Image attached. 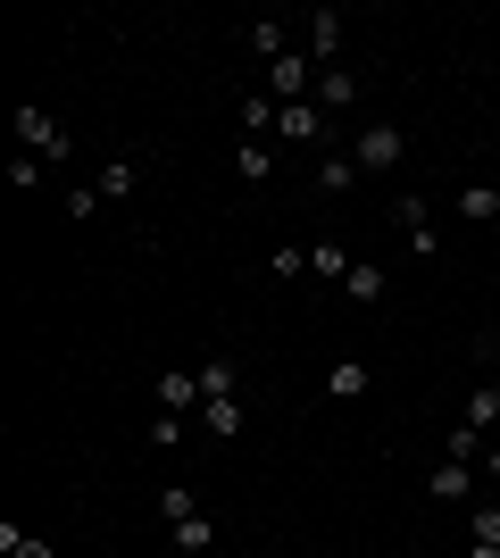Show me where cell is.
Here are the masks:
<instances>
[{"label":"cell","instance_id":"1","mask_svg":"<svg viewBox=\"0 0 500 558\" xmlns=\"http://www.w3.org/2000/svg\"><path fill=\"white\" fill-rule=\"evenodd\" d=\"M351 159H358V175H392V167L408 159V134L392 125V117H376V125L351 142Z\"/></svg>","mask_w":500,"mask_h":558},{"label":"cell","instance_id":"2","mask_svg":"<svg viewBox=\"0 0 500 558\" xmlns=\"http://www.w3.org/2000/svg\"><path fill=\"white\" fill-rule=\"evenodd\" d=\"M17 142L42 150V159H68V134H59V117H50L42 100H17Z\"/></svg>","mask_w":500,"mask_h":558},{"label":"cell","instance_id":"3","mask_svg":"<svg viewBox=\"0 0 500 558\" xmlns=\"http://www.w3.org/2000/svg\"><path fill=\"white\" fill-rule=\"evenodd\" d=\"M317 75H326V68H317L309 50H284V59L267 68V93H284V109H292V100H309V93H317Z\"/></svg>","mask_w":500,"mask_h":558},{"label":"cell","instance_id":"4","mask_svg":"<svg viewBox=\"0 0 500 558\" xmlns=\"http://www.w3.org/2000/svg\"><path fill=\"white\" fill-rule=\"evenodd\" d=\"M159 409L167 417H192V409H200V367H167L159 375Z\"/></svg>","mask_w":500,"mask_h":558},{"label":"cell","instance_id":"5","mask_svg":"<svg viewBox=\"0 0 500 558\" xmlns=\"http://www.w3.org/2000/svg\"><path fill=\"white\" fill-rule=\"evenodd\" d=\"M392 226L408 233V251H417V258H434V217H426V201H417V192H401V201H392Z\"/></svg>","mask_w":500,"mask_h":558},{"label":"cell","instance_id":"6","mask_svg":"<svg viewBox=\"0 0 500 558\" xmlns=\"http://www.w3.org/2000/svg\"><path fill=\"white\" fill-rule=\"evenodd\" d=\"M309 59L342 68V9H309Z\"/></svg>","mask_w":500,"mask_h":558},{"label":"cell","instance_id":"7","mask_svg":"<svg viewBox=\"0 0 500 558\" xmlns=\"http://www.w3.org/2000/svg\"><path fill=\"white\" fill-rule=\"evenodd\" d=\"M326 392L333 400H367V392H376V367H367V359H333V367H326Z\"/></svg>","mask_w":500,"mask_h":558},{"label":"cell","instance_id":"8","mask_svg":"<svg viewBox=\"0 0 500 558\" xmlns=\"http://www.w3.org/2000/svg\"><path fill=\"white\" fill-rule=\"evenodd\" d=\"M276 134H284V142H301V150H309V142H326V109H317V100H292V109L276 117Z\"/></svg>","mask_w":500,"mask_h":558},{"label":"cell","instance_id":"9","mask_svg":"<svg viewBox=\"0 0 500 558\" xmlns=\"http://www.w3.org/2000/svg\"><path fill=\"white\" fill-rule=\"evenodd\" d=\"M426 492H434V500H442V509H459V500H467V492H476V466H459V459H442V466H434V475H426Z\"/></svg>","mask_w":500,"mask_h":558},{"label":"cell","instance_id":"10","mask_svg":"<svg viewBox=\"0 0 500 558\" xmlns=\"http://www.w3.org/2000/svg\"><path fill=\"white\" fill-rule=\"evenodd\" d=\"M209 400H242V367L234 359H200V409Z\"/></svg>","mask_w":500,"mask_h":558},{"label":"cell","instance_id":"11","mask_svg":"<svg viewBox=\"0 0 500 558\" xmlns=\"http://www.w3.org/2000/svg\"><path fill=\"white\" fill-rule=\"evenodd\" d=\"M200 425H209L217 442H234V434H251V409H242V400H209V409H200Z\"/></svg>","mask_w":500,"mask_h":558},{"label":"cell","instance_id":"12","mask_svg":"<svg viewBox=\"0 0 500 558\" xmlns=\"http://www.w3.org/2000/svg\"><path fill=\"white\" fill-rule=\"evenodd\" d=\"M309 100H317V109H326V117H333V109H351V100H358L351 68H326V75H317V93H309Z\"/></svg>","mask_w":500,"mask_h":558},{"label":"cell","instance_id":"13","mask_svg":"<svg viewBox=\"0 0 500 558\" xmlns=\"http://www.w3.org/2000/svg\"><path fill=\"white\" fill-rule=\"evenodd\" d=\"M459 217H467V226H492L500 217V184H459Z\"/></svg>","mask_w":500,"mask_h":558},{"label":"cell","instance_id":"14","mask_svg":"<svg viewBox=\"0 0 500 558\" xmlns=\"http://www.w3.org/2000/svg\"><path fill=\"white\" fill-rule=\"evenodd\" d=\"M351 267H358V258H351V251H342V242H309V276H326V283H342V276H351Z\"/></svg>","mask_w":500,"mask_h":558},{"label":"cell","instance_id":"15","mask_svg":"<svg viewBox=\"0 0 500 558\" xmlns=\"http://www.w3.org/2000/svg\"><path fill=\"white\" fill-rule=\"evenodd\" d=\"M234 175H242V184H267V175H276V150H267V142H242V150H234Z\"/></svg>","mask_w":500,"mask_h":558},{"label":"cell","instance_id":"16","mask_svg":"<svg viewBox=\"0 0 500 558\" xmlns=\"http://www.w3.org/2000/svg\"><path fill=\"white\" fill-rule=\"evenodd\" d=\"M342 292H351L358 308H367V301H383V267H376V258H358L351 276H342Z\"/></svg>","mask_w":500,"mask_h":558},{"label":"cell","instance_id":"17","mask_svg":"<svg viewBox=\"0 0 500 558\" xmlns=\"http://www.w3.org/2000/svg\"><path fill=\"white\" fill-rule=\"evenodd\" d=\"M175 534V550H217V517L200 509V517H184V525H167Z\"/></svg>","mask_w":500,"mask_h":558},{"label":"cell","instance_id":"18","mask_svg":"<svg viewBox=\"0 0 500 558\" xmlns=\"http://www.w3.org/2000/svg\"><path fill=\"white\" fill-rule=\"evenodd\" d=\"M159 517H167V525L200 517V492H192V484H159Z\"/></svg>","mask_w":500,"mask_h":558},{"label":"cell","instance_id":"19","mask_svg":"<svg viewBox=\"0 0 500 558\" xmlns=\"http://www.w3.org/2000/svg\"><path fill=\"white\" fill-rule=\"evenodd\" d=\"M459 425H476V434H484V425H500V384H476V392H467V417H459Z\"/></svg>","mask_w":500,"mask_h":558},{"label":"cell","instance_id":"20","mask_svg":"<svg viewBox=\"0 0 500 558\" xmlns=\"http://www.w3.org/2000/svg\"><path fill=\"white\" fill-rule=\"evenodd\" d=\"M134 184H143V167H134V159H109V167H100V201H125Z\"/></svg>","mask_w":500,"mask_h":558},{"label":"cell","instance_id":"21","mask_svg":"<svg viewBox=\"0 0 500 558\" xmlns=\"http://www.w3.org/2000/svg\"><path fill=\"white\" fill-rule=\"evenodd\" d=\"M242 43H251V50H259V59H267V68H276V59H284V25H276V17H259V25H251V34H242Z\"/></svg>","mask_w":500,"mask_h":558},{"label":"cell","instance_id":"22","mask_svg":"<svg viewBox=\"0 0 500 558\" xmlns=\"http://www.w3.org/2000/svg\"><path fill=\"white\" fill-rule=\"evenodd\" d=\"M442 459L476 466V459H484V434H476V425H451V434H442Z\"/></svg>","mask_w":500,"mask_h":558},{"label":"cell","instance_id":"23","mask_svg":"<svg viewBox=\"0 0 500 558\" xmlns=\"http://www.w3.org/2000/svg\"><path fill=\"white\" fill-rule=\"evenodd\" d=\"M351 175H358L351 150H342V159H317V192H351Z\"/></svg>","mask_w":500,"mask_h":558},{"label":"cell","instance_id":"24","mask_svg":"<svg viewBox=\"0 0 500 558\" xmlns=\"http://www.w3.org/2000/svg\"><path fill=\"white\" fill-rule=\"evenodd\" d=\"M0 550H9V558H59L42 534H17V525H0Z\"/></svg>","mask_w":500,"mask_h":558},{"label":"cell","instance_id":"25","mask_svg":"<svg viewBox=\"0 0 500 558\" xmlns=\"http://www.w3.org/2000/svg\"><path fill=\"white\" fill-rule=\"evenodd\" d=\"M267 267H276V276H309V242H276V258H267Z\"/></svg>","mask_w":500,"mask_h":558},{"label":"cell","instance_id":"26","mask_svg":"<svg viewBox=\"0 0 500 558\" xmlns=\"http://www.w3.org/2000/svg\"><path fill=\"white\" fill-rule=\"evenodd\" d=\"M68 217H75V226H93V217H100V184H75L68 192Z\"/></svg>","mask_w":500,"mask_h":558},{"label":"cell","instance_id":"27","mask_svg":"<svg viewBox=\"0 0 500 558\" xmlns=\"http://www.w3.org/2000/svg\"><path fill=\"white\" fill-rule=\"evenodd\" d=\"M184 425H192V417H167V409H159V417H150V442L175 450V442H184Z\"/></svg>","mask_w":500,"mask_h":558},{"label":"cell","instance_id":"28","mask_svg":"<svg viewBox=\"0 0 500 558\" xmlns=\"http://www.w3.org/2000/svg\"><path fill=\"white\" fill-rule=\"evenodd\" d=\"M476 542H492V550H500V500H484V509H476Z\"/></svg>","mask_w":500,"mask_h":558},{"label":"cell","instance_id":"29","mask_svg":"<svg viewBox=\"0 0 500 558\" xmlns=\"http://www.w3.org/2000/svg\"><path fill=\"white\" fill-rule=\"evenodd\" d=\"M484 475H492V484H500V442H484Z\"/></svg>","mask_w":500,"mask_h":558},{"label":"cell","instance_id":"30","mask_svg":"<svg viewBox=\"0 0 500 558\" xmlns=\"http://www.w3.org/2000/svg\"><path fill=\"white\" fill-rule=\"evenodd\" d=\"M467 558H500V550H492V542H467Z\"/></svg>","mask_w":500,"mask_h":558}]
</instances>
